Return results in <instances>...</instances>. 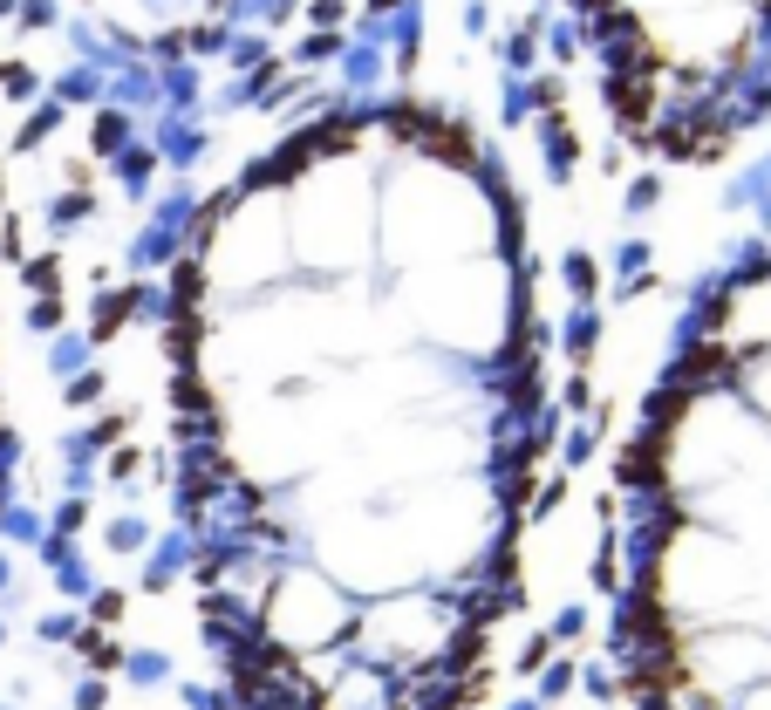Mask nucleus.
<instances>
[{
	"label": "nucleus",
	"instance_id": "1",
	"mask_svg": "<svg viewBox=\"0 0 771 710\" xmlns=\"http://www.w3.org/2000/svg\"><path fill=\"white\" fill-rule=\"evenodd\" d=\"M28 69H21V62H0V96H28Z\"/></svg>",
	"mask_w": 771,
	"mask_h": 710
}]
</instances>
